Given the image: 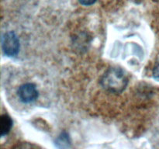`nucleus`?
<instances>
[{
  "label": "nucleus",
  "mask_w": 159,
  "mask_h": 149,
  "mask_svg": "<svg viewBox=\"0 0 159 149\" xmlns=\"http://www.w3.org/2000/svg\"><path fill=\"white\" fill-rule=\"evenodd\" d=\"M12 127V120L8 114L1 116V137H4L9 133Z\"/></svg>",
  "instance_id": "20e7f679"
},
{
  "label": "nucleus",
  "mask_w": 159,
  "mask_h": 149,
  "mask_svg": "<svg viewBox=\"0 0 159 149\" xmlns=\"http://www.w3.org/2000/svg\"><path fill=\"white\" fill-rule=\"evenodd\" d=\"M101 85L110 93H121L128 84V79L122 69L110 68L106 71L100 80Z\"/></svg>",
  "instance_id": "f257e3e1"
},
{
  "label": "nucleus",
  "mask_w": 159,
  "mask_h": 149,
  "mask_svg": "<svg viewBox=\"0 0 159 149\" xmlns=\"http://www.w3.org/2000/svg\"><path fill=\"white\" fill-rule=\"evenodd\" d=\"M2 49L5 55L14 57L20 51V40L12 31L6 33L2 37Z\"/></svg>",
  "instance_id": "f03ea898"
},
{
  "label": "nucleus",
  "mask_w": 159,
  "mask_h": 149,
  "mask_svg": "<svg viewBox=\"0 0 159 149\" xmlns=\"http://www.w3.org/2000/svg\"><path fill=\"white\" fill-rule=\"evenodd\" d=\"M70 141L69 138H68V134L66 133H63L59 136V138H57V144H61L59 147H69Z\"/></svg>",
  "instance_id": "39448f33"
},
{
  "label": "nucleus",
  "mask_w": 159,
  "mask_h": 149,
  "mask_svg": "<svg viewBox=\"0 0 159 149\" xmlns=\"http://www.w3.org/2000/svg\"><path fill=\"white\" fill-rule=\"evenodd\" d=\"M153 75L156 80L159 81V64L155 67L153 70Z\"/></svg>",
  "instance_id": "0eeeda50"
},
{
  "label": "nucleus",
  "mask_w": 159,
  "mask_h": 149,
  "mask_svg": "<svg viewBox=\"0 0 159 149\" xmlns=\"http://www.w3.org/2000/svg\"><path fill=\"white\" fill-rule=\"evenodd\" d=\"M18 96L20 101L25 103L34 102L38 98L39 93L37 87L34 83H25L20 85L18 91Z\"/></svg>",
  "instance_id": "7ed1b4c3"
},
{
  "label": "nucleus",
  "mask_w": 159,
  "mask_h": 149,
  "mask_svg": "<svg viewBox=\"0 0 159 149\" xmlns=\"http://www.w3.org/2000/svg\"><path fill=\"white\" fill-rule=\"evenodd\" d=\"M78 1H79V2L80 3L81 5H82V6H89L95 4V3L97 2V0H78Z\"/></svg>",
  "instance_id": "423d86ee"
}]
</instances>
